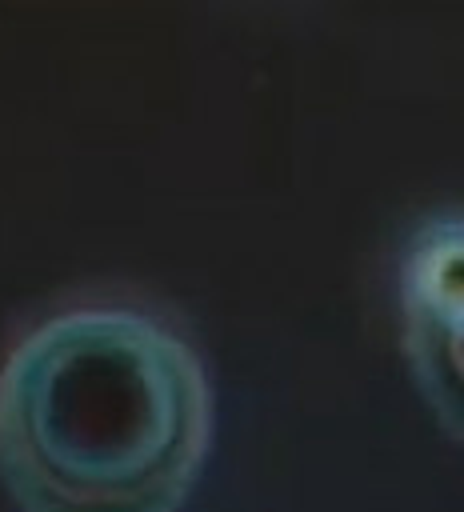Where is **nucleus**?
<instances>
[{"instance_id": "obj_2", "label": "nucleus", "mask_w": 464, "mask_h": 512, "mask_svg": "<svg viewBox=\"0 0 464 512\" xmlns=\"http://www.w3.org/2000/svg\"><path fill=\"white\" fill-rule=\"evenodd\" d=\"M404 344L432 408L464 436V216H432L400 260Z\"/></svg>"}, {"instance_id": "obj_1", "label": "nucleus", "mask_w": 464, "mask_h": 512, "mask_svg": "<svg viewBox=\"0 0 464 512\" xmlns=\"http://www.w3.org/2000/svg\"><path fill=\"white\" fill-rule=\"evenodd\" d=\"M208 448V372L144 308H60L0 360V484L20 512H180Z\"/></svg>"}]
</instances>
